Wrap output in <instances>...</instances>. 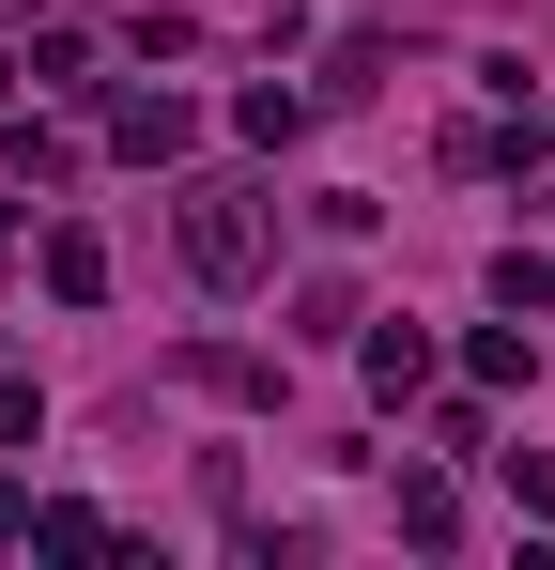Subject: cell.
Wrapping results in <instances>:
<instances>
[{
    "label": "cell",
    "instance_id": "cell-1",
    "mask_svg": "<svg viewBox=\"0 0 555 570\" xmlns=\"http://www.w3.org/2000/svg\"><path fill=\"white\" fill-rule=\"evenodd\" d=\"M185 263H201L216 293L263 278V216H247V186H185Z\"/></svg>",
    "mask_w": 555,
    "mask_h": 570
}]
</instances>
